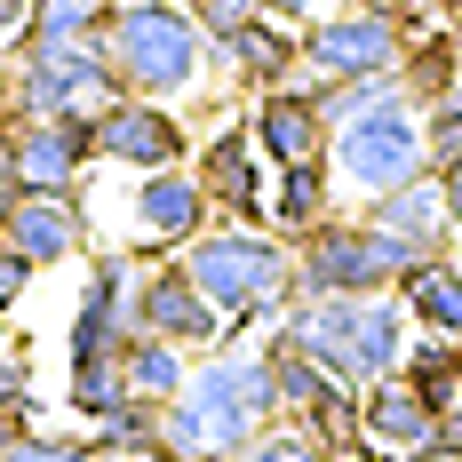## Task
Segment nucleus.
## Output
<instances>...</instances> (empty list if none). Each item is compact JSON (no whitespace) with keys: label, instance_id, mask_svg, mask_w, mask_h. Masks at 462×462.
<instances>
[{"label":"nucleus","instance_id":"1","mask_svg":"<svg viewBox=\"0 0 462 462\" xmlns=\"http://www.w3.org/2000/svg\"><path fill=\"white\" fill-rule=\"evenodd\" d=\"M263 422H279L272 359L263 343H216L208 367H191V383L160 407V455L152 462H231Z\"/></svg>","mask_w":462,"mask_h":462},{"label":"nucleus","instance_id":"2","mask_svg":"<svg viewBox=\"0 0 462 462\" xmlns=\"http://www.w3.org/2000/svg\"><path fill=\"white\" fill-rule=\"evenodd\" d=\"M279 327H287L335 383L367 391V383L407 367V327L415 319H407L399 287H383V295H295Z\"/></svg>","mask_w":462,"mask_h":462},{"label":"nucleus","instance_id":"3","mask_svg":"<svg viewBox=\"0 0 462 462\" xmlns=\"http://www.w3.org/2000/svg\"><path fill=\"white\" fill-rule=\"evenodd\" d=\"M184 272L199 279V295L231 327H263V319L279 327L287 303H295V247L272 239L263 224H224V231L184 239Z\"/></svg>","mask_w":462,"mask_h":462},{"label":"nucleus","instance_id":"4","mask_svg":"<svg viewBox=\"0 0 462 462\" xmlns=\"http://www.w3.org/2000/svg\"><path fill=\"white\" fill-rule=\"evenodd\" d=\"M104 56H112V72H120L128 96L168 104V96L199 88L208 32L191 24V8H176V0H112V16H104Z\"/></svg>","mask_w":462,"mask_h":462},{"label":"nucleus","instance_id":"5","mask_svg":"<svg viewBox=\"0 0 462 462\" xmlns=\"http://www.w3.org/2000/svg\"><path fill=\"white\" fill-rule=\"evenodd\" d=\"M430 255H447V247H430V239H399V231L383 224H343V216H327V224L303 231V247H295V295H383V287H399L407 272H422Z\"/></svg>","mask_w":462,"mask_h":462},{"label":"nucleus","instance_id":"6","mask_svg":"<svg viewBox=\"0 0 462 462\" xmlns=\"http://www.w3.org/2000/svg\"><path fill=\"white\" fill-rule=\"evenodd\" d=\"M327 168H335V184H351L359 199H374V191L422 176V168H430L422 104H415V96H391V104H374V112L335 120V136H327Z\"/></svg>","mask_w":462,"mask_h":462},{"label":"nucleus","instance_id":"7","mask_svg":"<svg viewBox=\"0 0 462 462\" xmlns=\"http://www.w3.org/2000/svg\"><path fill=\"white\" fill-rule=\"evenodd\" d=\"M422 32V8L383 16V8H343V16H311L303 32V80H374L399 72Z\"/></svg>","mask_w":462,"mask_h":462},{"label":"nucleus","instance_id":"8","mask_svg":"<svg viewBox=\"0 0 462 462\" xmlns=\"http://www.w3.org/2000/svg\"><path fill=\"white\" fill-rule=\"evenodd\" d=\"M136 327L184 343V351H216V343L231 335V319L199 295V279L184 272V255H160V263L136 279Z\"/></svg>","mask_w":462,"mask_h":462},{"label":"nucleus","instance_id":"9","mask_svg":"<svg viewBox=\"0 0 462 462\" xmlns=\"http://www.w3.org/2000/svg\"><path fill=\"white\" fill-rule=\"evenodd\" d=\"M184 152H191L184 120L152 96H120V104L96 112V160H112V168L152 176V168H184Z\"/></svg>","mask_w":462,"mask_h":462},{"label":"nucleus","instance_id":"10","mask_svg":"<svg viewBox=\"0 0 462 462\" xmlns=\"http://www.w3.org/2000/svg\"><path fill=\"white\" fill-rule=\"evenodd\" d=\"M8 152H16V184L24 191H80V176L96 160V120L88 112H72V120H16Z\"/></svg>","mask_w":462,"mask_h":462},{"label":"nucleus","instance_id":"11","mask_svg":"<svg viewBox=\"0 0 462 462\" xmlns=\"http://www.w3.org/2000/svg\"><path fill=\"white\" fill-rule=\"evenodd\" d=\"M0 239L32 272H48V263H64V255L88 247V208H80V191H16L8 216H0Z\"/></svg>","mask_w":462,"mask_h":462},{"label":"nucleus","instance_id":"12","mask_svg":"<svg viewBox=\"0 0 462 462\" xmlns=\"http://www.w3.org/2000/svg\"><path fill=\"white\" fill-rule=\"evenodd\" d=\"M359 439L374 455H399V462H430V439H439V407L422 399L407 374H383L359 391Z\"/></svg>","mask_w":462,"mask_h":462},{"label":"nucleus","instance_id":"13","mask_svg":"<svg viewBox=\"0 0 462 462\" xmlns=\"http://www.w3.org/2000/svg\"><path fill=\"white\" fill-rule=\"evenodd\" d=\"M128 216H136V247L143 255H168V247H184V239H199L208 231V191H199V176H184V168H152V176H136V199H128Z\"/></svg>","mask_w":462,"mask_h":462},{"label":"nucleus","instance_id":"14","mask_svg":"<svg viewBox=\"0 0 462 462\" xmlns=\"http://www.w3.org/2000/svg\"><path fill=\"white\" fill-rule=\"evenodd\" d=\"M199 191L208 208H224L231 224H272V191H263V152L247 128H224V136L199 143Z\"/></svg>","mask_w":462,"mask_h":462},{"label":"nucleus","instance_id":"15","mask_svg":"<svg viewBox=\"0 0 462 462\" xmlns=\"http://www.w3.org/2000/svg\"><path fill=\"white\" fill-rule=\"evenodd\" d=\"M247 136L272 168H303V160H327V112L311 104V88H263L255 112H247Z\"/></svg>","mask_w":462,"mask_h":462},{"label":"nucleus","instance_id":"16","mask_svg":"<svg viewBox=\"0 0 462 462\" xmlns=\"http://www.w3.org/2000/svg\"><path fill=\"white\" fill-rule=\"evenodd\" d=\"M216 56H224L231 80H247V88L263 96V88H287V80L303 72V32H287L279 16H255V24H247L239 41H224Z\"/></svg>","mask_w":462,"mask_h":462},{"label":"nucleus","instance_id":"17","mask_svg":"<svg viewBox=\"0 0 462 462\" xmlns=\"http://www.w3.org/2000/svg\"><path fill=\"white\" fill-rule=\"evenodd\" d=\"M367 224L399 231V239H430V247H447V191H439V168H422V176H407V184L374 191L367 199Z\"/></svg>","mask_w":462,"mask_h":462},{"label":"nucleus","instance_id":"18","mask_svg":"<svg viewBox=\"0 0 462 462\" xmlns=\"http://www.w3.org/2000/svg\"><path fill=\"white\" fill-rule=\"evenodd\" d=\"M104 16H112V0H32V16L16 32V64L64 56V48H80V41H104Z\"/></svg>","mask_w":462,"mask_h":462},{"label":"nucleus","instance_id":"19","mask_svg":"<svg viewBox=\"0 0 462 462\" xmlns=\"http://www.w3.org/2000/svg\"><path fill=\"white\" fill-rule=\"evenodd\" d=\"M399 303H407V319H415L422 335L462 343V263L455 255H430L422 272H407L399 279Z\"/></svg>","mask_w":462,"mask_h":462},{"label":"nucleus","instance_id":"20","mask_svg":"<svg viewBox=\"0 0 462 462\" xmlns=\"http://www.w3.org/2000/svg\"><path fill=\"white\" fill-rule=\"evenodd\" d=\"M120 367H128V399H152V407H168L176 391L191 383L184 367V343H168V335H128V351H120Z\"/></svg>","mask_w":462,"mask_h":462},{"label":"nucleus","instance_id":"21","mask_svg":"<svg viewBox=\"0 0 462 462\" xmlns=\"http://www.w3.org/2000/svg\"><path fill=\"white\" fill-rule=\"evenodd\" d=\"M327 208H335V168L327 160H303V168H279V191H272V231H303L327 224Z\"/></svg>","mask_w":462,"mask_h":462},{"label":"nucleus","instance_id":"22","mask_svg":"<svg viewBox=\"0 0 462 462\" xmlns=\"http://www.w3.org/2000/svg\"><path fill=\"white\" fill-rule=\"evenodd\" d=\"M407 383H415L422 399L447 415V407H462V343H447V335H422L415 351H407Z\"/></svg>","mask_w":462,"mask_h":462},{"label":"nucleus","instance_id":"23","mask_svg":"<svg viewBox=\"0 0 462 462\" xmlns=\"http://www.w3.org/2000/svg\"><path fill=\"white\" fill-rule=\"evenodd\" d=\"M399 80H407V96H415V104H430V96H447V88H462V48L447 41V24H439V32H415L407 64H399Z\"/></svg>","mask_w":462,"mask_h":462},{"label":"nucleus","instance_id":"24","mask_svg":"<svg viewBox=\"0 0 462 462\" xmlns=\"http://www.w3.org/2000/svg\"><path fill=\"white\" fill-rule=\"evenodd\" d=\"M88 447L96 455H160V407L152 399H120L112 415H96V430H88Z\"/></svg>","mask_w":462,"mask_h":462},{"label":"nucleus","instance_id":"25","mask_svg":"<svg viewBox=\"0 0 462 462\" xmlns=\"http://www.w3.org/2000/svg\"><path fill=\"white\" fill-rule=\"evenodd\" d=\"M231 462H327V447L311 439V430H295V422H263Z\"/></svg>","mask_w":462,"mask_h":462},{"label":"nucleus","instance_id":"26","mask_svg":"<svg viewBox=\"0 0 462 462\" xmlns=\"http://www.w3.org/2000/svg\"><path fill=\"white\" fill-rule=\"evenodd\" d=\"M64 399H72V407H80L88 422H96V415H112V407L128 399V367H120V359H112V367H72Z\"/></svg>","mask_w":462,"mask_h":462},{"label":"nucleus","instance_id":"27","mask_svg":"<svg viewBox=\"0 0 462 462\" xmlns=\"http://www.w3.org/2000/svg\"><path fill=\"white\" fill-rule=\"evenodd\" d=\"M184 8H191V24L208 32V56H216L224 41H239V32L263 16V0H184Z\"/></svg>","mask_w":462,"mask_h":462},{"label":"nucleus","instance_id":"28","mask_svg":"<svg viewBox=\"0 0 462 462\" xmlns=\"http://www.w3.org/2000/svg\"><path fill=\"white\" fill-rule=\"evenodd\" d=\"M422 143H430V168L462 152V88H447V96L422 104Z\"/></svg>","mask_w":462,"mask_h":462},{"label":"nucleus","instance_id":"29","mask_svg":"<svg viewBox=\"0 0 462 462\" xmlns=\"http://www.w3.org/2000/svg\"><path fill=\"white\" fill-rule=\"evenodd\" d=\"M0 462H88V439H64V430H41L32 422V430H16V447Z\"/></svg>","mask_w":462,"mask_h":462},{"label":"nucleus","instance_id":"30","mask_svg":"<svg viewBox=\"0 0 462 462\" xmlns=\"http://www.w3.org/2000/svg\"><path fill=\"white\" fill-rule=\"evenodd\" d=\"M24 287H32V263H24V255H16V247L0 239V319H8V311L24 303Z\"/></svg>","mask_w":462,"mask_h":462},{"label":"nucleus","instance_id":"31","mask_svg":"<svg viewBox=\"0 0 462 462\" xmlns=\"http://www.w3.org/2000/svg\"><path fill=\"white\" fill-rule=\"evenodd\" d=\"M430 462H462V407L439 415V439H430Z\"/></svg>","mask_w":462,"mask_h":462},{"label":"nucleus","instance_id":"32","mask_svg":"<svg viewBox=\"0 0 462 462\" xmlns=\"http://www.w3.org/2000/svg\"><path fill=\"white\" fill-rule=\"evenodd\" d=\"M439 191H447V224L462 231V152H455V160H439Z\"/></svg>","mask_w":462,"mask_h":462},{"label":"nucleus","instance_id":"33","mask_svg":"<svg viewBox=\"0 0 462 462\" xmlns=\"http://www.w3.org/2000/svg\"><path fill=\"white\" fill-rule=\"evenodd\" d=\"M24 16H32V0H0V48H16V32H24Z\"/></svg>","mask_w":462,"mask_h":462},{"label":"nucleus","instance_id":"34","mask_svg":"<svg viewBox=\"0 0 462 462\" xmlns=\"http://www.w3.org/2000/svg\"><path fill=\"white\" fill-rule=\"evenodd\" d=\"M263 16H279V24H311L319 0H263Z\"/></svg>","mask_w":462,"mask_h":462},{"label":"nucleus","instance_id":"35","mask_svg":"<svg viewBox=\"0 0 462 462\" xmlns=\"http://www.w3.org/2000/svg\"><path fill=\"white\" fill-rule=\"evenodd\" d=\"M16 191H24V184H16V152H8V128H0V216H8Z\"/></svg>","mask_w":462,"mask_h":462},{"label":"nucleus","instance_id":"36","mask_svg":"<svg viewBox=\"0 0 462 462\" xmlns=\"http://www.w3.org/2000/svg\"><path fill=\"white\" fill-rule=\"evenodd\" d=\"M327 462H399V455H374L367 439H351V447H335V455H327Z\"/></svg>","mask_w":462,"mask_h":462},{"label":"nucleus","instance_id":"37","mask_svg":"<svg viewBox=\"0 0 462 462\" xmlns=\"http://www.w3.org/2000/svg\"><path fill=\"white\" fill-rule=\"evenodd\" d=\"M351 8H383V16H407V8H422V0H351Z\"/></svg>","mask_w":462,"mask_h":462},{"label":"nucleus","instance_id":"38","mask_svg":"<svg viewBox=\"0 0 462 462\" xmlns=\"http://www.w3.org/2000/svg\"><path fill=\"white\" fill-rule=\"evenodd\" d=\"M447 41L462 48V0H455V8H447Z\"/></svg>","mask_w":462,"mask_h":462},{"label":"nucleus","instance_id":"39","mask_svg":"<svg viewBox=\"0 0 462 462\" xmlns=\"http://www.w3.org/2000/svg\"><path fill=\"white\" fill-rule=\"evenodd\" d=\"M88 462H143V455H96V447H88Z\"/></svg>","mask_w":462,"mask_h":462},{"label":"nucleus","instance_id":"40","mask_svg":"<svg viewBox=\"0 0 462 462\" xmlns=\"http://www.w3.org/2000/svg\"><path fill=\"white\" fill-rule=\"evenodd\" d=\"M439 8H455V0H439Z\"/></svg>","mask_w":462,"mask_h":462}]
</instances>
